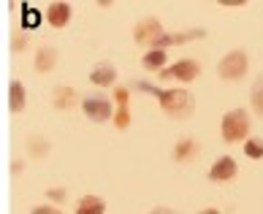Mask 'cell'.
I'll list each match as a JSON object with an SVG mask.
<instances>
[{
  "label": "cell",
  "instance_id": "603a6c76",
  "mask_svg": "<svg viewBox=\"0 0 263 214\" xmlns=\"http://www.w3.org/2000/svg\"><path fill=\"white\" fill-rule=\"evenodd\" d=\"M201 214H220L217 209H206V211H201Z\"/></svg>",
  "mask_w": 263,
  "mask_h": 214
},
{
  "label": "cell",
  "instance_id": "52a82bcc",
  "mask_svg": "<svg viewBox=\"0 0 263 214\" xmlns=\"http://www.w3.org/2000/svg\"><path fill=\"white\" fill-rule=\"evenodd\" d=\"M114 101H117L114 125H117V128H128V125H130V114H128V90L117 87V90H114Z\"/></svg>",
  "mask_w": 263,
  "mask_h": 214
},
{
  "label": "cell",
  "instance_id": "9a60e30c",
  "mask_svg": "<svg viewBox=\"0 0 263 214\" xmlns=\"http://www.w3.org/2000/svg\"><path fill=\"white\" fill-rule=\"evenodd\" d=\"M73 98H76V92L71 90V87H57L54 90V106L57 109H71Z\"/></svg>",
  "mask_w": 263,
  "mask_h": 214
},
{
  "label": "cell",
  "instance_id": "4fadbf2b",
  "mask_svg": "<svg viewBox=\"0 0 263 214\" xmlns=\"http://www.w3.org/2000/svg\"><path fill=\"white\" fill-rule=\"evenodd\" d=\"M90 79H92V84H101V87H109V84H114L117 82V71L111 65H98L95 71L90 73Z\"/></svg>",
  "mask_w": 263,
  "mask_h": 214
},
{
  "label": "cell",
  "instance_id": "ba28073f",
  "mask_svg": "<svg viewBox=\"0 0 263 214\" xmlns=\"http://www.w3.org/2000/svg\"><path fill=\"white\" fill-rule=\"evenodd\" d=\"M233 177H236V163H233V158H220L217 163L212 165V171H209L212 182H228Z\"/></svg>",
  "mask_w": 263,
  "mask_h": 214
},
{
  "label": "cell",
  "instance_id": "8fae6325",
  "mask_svg": "<svg viewBox=\"0 0 263 214\" xmlns=\"http://www.w3.org/2000/svg\"><path fill=\"white\" fill-rule=\"evenodd\" d=\"M54 60H57V49H54V46H41V49H38V54H35V71H38V73L52 71Z\"/></svg>",
  "mask_w": 263,
  "mask_h": 214
},
{
  "label": "cell",
  "instance_id": "8992f818",
  "mask_svg": "<svg viewBox=\"0 0 263 214\" xmlns=\"http://www.w3.org/2000/svg\"><path fill=\"white\" fill-rule=\"evenodd\" d=\"M198 63L196 60H179L177 65L171 68H163L160 71V79H179V82H193L198 76Z\"/></svg>",
  "mask_w": 263,
  "mask_h": 214
},
{
  "label": "cell",
  "instance_id": "6da1fadb",
  "mask_svg": "<svg viewBox=\"0 0 263 214\" xmlns=\"http://www.w3.org/2000/svg\"><path fill=\"white\" fill-rule=\"evenodd\" d=\"M136 87H139L141 92L155 95V98L160 101L163 111L168 116H174V120H184V116L193 114V95L187 90H158V87H152L147 82H136Z\"/></svg>",
  "mask_w": 263,
  "mask_h": 214
},
{
  "label": "cell",
  "instance_id": "277c9868",
  "mask_svg": "<svg viewBox=\"0 0 263 214\" xmlns=\"http://www.w3.org/2000/svg\"><path fill=\"white\" fill-rule=\"evenodd\" d=\"M217 73L222 76V79H228V82H236L241 79V76L247 73V54L245 52H228L226 57H222V63L217 65Z\"/></svg>",
  "mask_w": 263,
  "mask_h": 214
},
{
  "label": "cell",
  "instance_id": "ac0fdd59",
  "mask_svg": "<svg viewBox=\"0 0 263 214\" xmlns=\"http://www.w3.org/2000/svg\"><path fill=\"white\" fill-rule=\"evenodd\" d=\"M22 25L25 27H38L41 25V14H38L33 6H22Z\"/></svg>",
  "mask_w": 263,
  "mask_h": 214
},
{
  "label": "cell",
  "instance_id": "9c48e42d",
  "mask_svg": "<svg viewBox=\"0 0 263 214\" xmlns=\"http://www.w3.org/2000/svg\"><path fill=\"white\" fill-rule=\"evenodd\" d=\"M68 19H71V6L68 3H52L46 8V22L52 27H65Z\"/></svg>",
  "mask_w": 263,
  "mask_h": 214
},
{
  "label": "cell",
  "instance_id": "2e32d148",
  "mask_svg": "<svg viewBox=\"0 0 263 214\" xmlns=\"http://www.w3.org/2000/svg\"><path fill=\"white\" fill-rule=\"evenodd\" d=\"M163 63H165V52L163 49H152V52L144 54V68H147V71H158Z\"/></svg>",
  "mask_w": 263,
  "mask_h": 214
},
{
  "label": "cell",
  "instance_id": "44dd1931",
  "mask_svg": "<svg viewBox=\"0 0 263 214\" xmlns=\"http://www.w3.org/2000/svg\"><path fill=\"white\" fill-rule=\"evenodd\" d=\"M46 196H49L52 201H63V198H65V190H60V187H54V190H49V192H46Z\"/></svg>",
  "mask_w": 263,
  "mask_h": 214
},
{
  "label": "cell",
  "instance_id": "7402d4cb",
  "mask_svg": "<svg viewBox=\"0 0 263 214\" xmlns=\"http://www.w3.org/2000/svg\"><path fill=\"white\" fill-rule=\"evenodd\" d=\"M152 214H174V211H171V209H155Z\"/></svg>",
  "mask_w": 263,
  "mask_h": 214
},
{
  "label": "cell",
  "instance_id": "5bb4252c",
  "mask_svg": "<svg viewBox=\"0 0 263 214\" xmlns=\"http://www.w3.org/2000/svg\"><path fill=\"white\" fill-rule=\"evenodd\" d=\"M198 152V144L193 141V139H182L179 144H177V149H174V160H187V158H193V154Z\"/></svg>",
  "mask_w": 263,
  "mask_h": 214
},
{
  "label": "cell",
  "instance_id": "d6986e66",
  "mask_svg": "<svg viewBox=\"0 0 263 214\" xmlns=\"http://www.w3.org/2000/svg\"><path fill=\"white\" fill-rule=\"evenodd\" d=\"M245 154L252 158V160H260L263 158V139H250L245 144Z\"/></svg>",
  "mask_w": 263,
  "mask_h": 214
},
{
  "label": "cell",
  "instance_id": "30bf717a",
  "mask_svg": "<svg viewBox=\"0 0 263 214\" xmlns=\"http://www.w3.org/2000/svg\"><path fill=\"white\" fill-rule=\"evenodd\" d=\"M76 214H106V203L98 196H84L76 203Z\"/></svg>",
  "mask_w": 263,
  "mask_h": 214
},
{
  "label": "cell",
  "instance_id": "5b68a950",
  "mask_svg": "<svg viewBox=\"0 0 263 214\" xmlns=\"http://www.w3.org/2000/svg\"><path fill=\"white\" fill-rule=\"evenodd\" d=\"M163 35H165V33H163V27H160V22H158L155 16L141 19V22L133 27V38H136V44H152V46H155Z\"/></svg>",
  "mask_w": 263,
  "mask_h": 214
},
{
  "label": "cell",
  "instance_id": "7c38bea8",
  "mask_svg": "<svg viewBox=\"0 0 263 214\" xmlns=\"http://www.w3.org/2000/svg\"><path fill=\"white\" fill-rule=\"evenodd\" d=\"M25 103H27V95H25L22 82H11V90H8V106H11V111H22Z\"/></svg>",
  "mask_w": 263,
  "mask_h": 214
},
{
  "label": "cell",
  "instance_id": "ffe728a7",
  "mask_svg": "<svg viewBox=\"0 0 263 214\" xmlns=\"http://www.w3.org/2000/svg\"><path fill=\"white\" fill-rule=\"evenodd\" d=\"M30 214H60V209H54V206H35Z\"/></svg>",
  "mask_w": 263,
  "mask_h": 214
},
{
  "label": "cell",
  "instance_id": "3957f363",
  "mask_svg": "<svg viewBox=\"0 0 263 214\" xmlns=\"http://www.w3.org/2000/svg\"><path fill=\"white\" fill-rule=\"evenodd\" d=\"M82 111L87 120L92 122H106V120H114V106L109 98H103V95H90V98H84L82 103Z\"/></svg>",
  "mask_w": 263,
  "mask_h": 214
},
{
  "label": "cell",
  "instance_id": "e0dca14e",
  "mask_svg": "<svg viewBox=\"0 0 263 214\" xmlns=\"http://www.w3.org/2000/svg\"><path fill=\"white\" fill-rule=\"evenodd\" d=\"M252 109L258 114H263V73L255 79V84H252Z\"/></svg>",
  "mask_w": 263,
  "mask_h": 214
},
{
  "label": "cell",
  "instance_id": "7a4b0ae2",
  "mask_svg": "<svg viewBox=\"0 0 263 214\" xmlns=\"http://www.w3.org/2000/svg\"><path fill=\"white\" fill-rule=\"evenodd\" d=\"M250 133V114L247 111H228L222 116V139L226 141H241Z\"/></svg>",
  "mask_w": 263,
  "mask_h": 214
}]
</instances>
